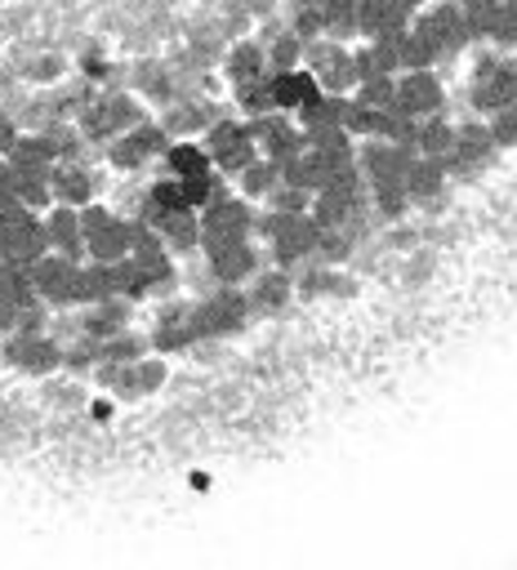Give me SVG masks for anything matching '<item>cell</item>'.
Returning <instances> with one entry per match:
<instances>
[{
    "label": "cell",
    "instance_id": "cell-1",
    "mask_svg": "<svg viewBox=\"0 0 517 570\" xmlns=\"http://www.w3.org/2000/svg\"><path fill=\"white\" fill-rule=\"evenodd\" d=\"M250 313H254V308H250V295H241L236 285H219V291H210L201 304H192L196 344H201V339H223V335L245 330Z\"/></svg>",
    "mask_w": 517,
    "mask_h": 570
},
{
    "label": "cell",
    "instance_id": "cell-2",
    "mask_svg": "<svg viewBox=\"0 0 517 570\" xmlns=\"http://www.w3.org/2000/svg\"><path fill=\"white\" fill-rule=\"evenodd\" d=\"M517 103V63L499 54H481L473 68V108L477 116H495L499 108Z\"/></svg>",
    "mask_w": 517,
    "mask_h": 570
},
{
    "label": "cell",
    "instance_id": "cell-3",
    "mask_svg": "<svg viewBox=\"0 0 517 570\" xmlns=\"http://www.w3.org/2000/svg\"><path fill=\"white\" fill-rule=\"evenodd\" d=\"M205 250V267L214 276V285H241V281H254L258 272V250L250 236H227V241H201Z\"/></svg>",
    "mask_w": 517,
    "mask_h": 570
},
{
    "label": "cell",
    "instance_id": "cell-4",
    "mask_svg": "<svg viewBox=\"0 0 517 570\" xmlns=\"http://www.w3.org/2000/svg\"><path fill=\"white\" fill-rule=\"evenodd\" d=\"M258 223V214L250 210L245 196H232L227 187L214 192V201L201 210V227H205V241H227V236H250Z\"/></svg>",
    "mask_w": 517,
    "mask_h": 570
},
{
    "label": "cell",
    "instance_id": "cell-5",
    "mask_svg": "<svg viewBox=\"0 0 517 570\" xmlns=\"http://www.w3.org/2000/svg\"><path fill=\"white\" fill-rule=\"evenodd\" d=\"M410 28H419L433 45H437V54L442 59H455L473 37H468V19H464V10L455 6V0H442V6H433V10H424V14H415V23Z\"/></svg>",
    "mask_w": 517,
    "mask_h": 570
},
{
    "label": "cell",
    "instance_id": "cell-6",
    "mask_svg": "<svg viewBox=\"0 0 517 570\" xmlns=\"http://www.w3.org/2000/svg\"><path fill=\"white\" fill-rule=\"evenodd\" d=\"M250 134H254L258 152H264L268 161H277V165L295 161V156L308 147V143H304V130H300V121H295V116H286V112H268V116L250 121Z\"/></svg>",
    "mask_w": 517,
    "mask_h": 570
},
{
    "label": "cell",
    "instance_id": "cell-7",
    "mask_svg": "<svg viewBox=\"0 0 517 570\" xmlns=\"http://www.w3.org/2000/svg\"><path fill=\"white\" fill-rule=\"evenodd\" d=\"M77 272L81 263L68 258V254H45L37 267H32V285H37V299L50 304V308H68L77 304Z\"/></svg>",
    "mask_w": 517,
    "mask_h": 570
},
{
    "label": "cell",
    "instance_id": "cell-8",
    "mask_svg": "<svg viewBox=\"0 0 517 570\" xmlns=\"http://www.w3.org/2000/svg\"><path fill=\"white\" fill-rule=\"evenodd\" d=\"M393 108L402 116H410V121L442 116L446 112V90H442L437 72H402L397 77V103Z\"/></svg>",
    "mask_w": 517,
    "mask_h": 570
},
{
    "label": "cell",
    "instance_id": "cell-9",
    "mask_svg": "<svg viewBox=\"0 0 517 570\" xmlns=\"http://www.w3.org/2000/svg\"><path fill=\"white\" fill-rule=\"evenodd\" d=\"M6 362L23 375H54L63 366V344L54 335H14L6 344Z\"/></svg>",
    "mask_w": 517,
    "mask_h": 570
},
{
    "label": "cell",
    "instance_id": "cell-10",
    "mask_svg": "<svg viewBox=\"0 0 517 570\" xmlns=\"http://www.w3.org/2000/svg\"><path fill=\"white\" fill-rule=\"evenodd\" d=\"M495 152H499V147H495V139H490V125H481V121L455 125V147H450V156H446V174H450V170H455V174H473V170H481Z\"/></svg>",
    "mask_w": 517,
    "mask_h": 570
},
{
    "label": "cell",
    "instance_id": "cell-11",
    "mask_svg": "<svg viewBox=\"0 0 517 570\" xmlns=\"http://www.w3.org/2000/svg\"><path fill=\"white\" fill-rule=\"evenodd\" d=\"M50 187H54V205H72V210H85L94 205V192H99V174L81 161H59L54 174H50Z\"/></svg>",
    "mask_w": 517,
    "mask_h": 570
},
{
    "label": "cell",
    "instance_id": "cell-12",
    "mask_svg": "<svg viewBox=\"0 0 517 570\" xmlns=\"http://www.w3.org/2000/svg\"><path fill=\"white\" fill-rule=\"evenodd\" d=\"M41 227H45V241H50V250L54 254H68V258H85V236H81V210H72V205H50L45 210V218H41Z\"/></svg>",
    "mask_w": 517,
    "mask_h": 570
},
{
    "label": "cell",
    "instance_id": "cell-13",
    "mask_svg": "<svg viewBox=\"0 0 517 570\" xmlns=\"http://www.w3.org/2000/svg\"><path fill=\"white\" fill-rule=\"evenodd\" d=\"M357 23H362V37L366 41H379V37H397L415 23V14H406L397 0H357Z\"/></svg>",
    "mask_w": 517,
    "mask_h": 570
},
{
    "label": "cell",
    "instance_id": "cell-14",
    "mask_svg": "<svg viewBox=\"0 0 517 570\" xmlns=\"http://www.w3.org/2000/svg\"><path fill=\"white\" fill-rule=\"evenodd\" d=\"M187 210V201H183V187H179V179H156L143 196H139V214L134 218H143V223H152L156 232L174 218V214H183Z\"/></svg>",
    "mask_w": 517,
    "mask_h": 570
},
{
    "label": "cell",
    "instance_id": "cell-15",
    "mask_svg": "<svg viewBox=\"0 0 517 570\" xmlns=\"http://www.w3.org/2000/svg\"><path fill=\"white\" fill-rule=\"evenodd\" d=\"M268 81H273V108H277V112H286V116H295L313 94H322V85H317V77H313L308 68L273 72Z\"/></svg>",
    "mask_w": 517,
    "mask_h": 570
},
{
    "label": "cell",
    "instance_id": "cell-16",
    "mask_svg": "<svg viewBox=\"0 0 517 570\" xmlns=\"http://www.w3.org/2000/svg\"><path fill=\"white\" fill-rule=\"evenodd\" d=\"M295 295V276L282 272V267H268V272H258L254 285H250V308L254 313H282Z\"/></svg>",
    "mask_w": 517,
    "mask_h": 570
},
{
    "label": "cell",
    "instance_id": "cell-17",
    "mask_svg": "<svg viewBox=\"0 0 517 570\" xmlns=\"http://www.w3.org/2000/svg\"><path fill=\"white\" fill-rule=\"evenodd\" d=\"M223 77L232 85H245V81H258L268 77V50L258 41H232L227 54H223Z\"/></svg>",
    "mask_w": 517,
    "mask_h": 570
},
{
    "label": "cell",
    "instance_id": "cell-18",
    "mask_svg": "<svg viewBox=\"0 0 517 570\" xmlns=\"http://www.w3.org/2000/svg\"><path fill=\"white\" fill-rule=\"evenodd\" d=\"M134 90L148 99V103H161V108H170V103H179V85H174V72L165 68V63H156V59H143L139 68H134Z\"/></svg>",
    "mask_w": 517,
    "mask_h": 570
},
{
    "label": "cell",
    "instance_id": "cell-19",
    "mask_svg": "<svg viewBox=\"0 0 517 570\" xmlns=\"http://www.w3.org/2000/svg\"><path fill=\"white\" fill-rule=\"evenodd\" d=\"M406 192H410V201H437L446 192V161L415 156L406 170Z\"/></svg>",
    "mask_w": 517,
    "mask_h": 570
},
{
    "label": "cell",
    "instance_id": "cell-20",
    "mask_svg": "<svg viewBox=\"0 0 517 570\" xmlns=\"http://www.w3.org/2000/svg\"><path fill=\"white\" fill-rule=\"evenodd\" d=\"M108 299H116V285H112V267L108 263H81V272H77V304L81 308H99V304H108Z\"/></svg>",
    "mask_w": 517,
    "mask_h": 570
},
{
    "label": "cell",
    "instance_id": "cell-21",
    "mask_svg": "<svg viewBox=\"0 0 517 570\" xmlns=\"http://www.w3.org/2000/svg\"><path fill=\"white\" fill-rule=\"evenodd\" d=\"M99 103H103V116H108V130H112V134H130V130H139V125L148 121V112H143V99H139V94L108 90Z\"/></svg>",
    "mask_w": 517,
    "mask_h": 570
},
{
    "label": "cell",
    "instance_id": "cell-22",
    "mask_svg": "<svg viewBox=\"0 0 517 570\" xmlns=\"http://www.w3.org/2000/svg\"><path fill=\"white\" fill-rule=\"evenodd\" d=\"M245 143H254L250 121H232V116H219V121L201 134V147L210 152V161H219V156H227V152H236V147H245Z\"/></svg>",
    "mask_w": 517,
    "mask_h": 570
},
{
    "label": "cell",
    "instance_id": "cell-23",
    "mask_svg": "<svg viewBox=\"0 0 517 570\" xmlns=\"http://www.w3.org/2000/svg\"><path fill=\"white\" fill-rule=\"evenodd\" d=\"M161 165L170 170V179H192V174H210L214 170L210 152L201 143H192V139H174L170 152L161 156Z\"/></svg>",
    "mask_w": 517,
    "mask_h": 570
},
{
    "label": "cell",
    "instance_id": "cell-24",
    "mask_svg": "<svg viewBox=\"0 0 517 570\" xmlns=\"http://www.w3.org/2000/svg\"><path fill=\"white\" fill-rule=\"evenodd\" d=\"M236 187H241L245 201H268V196L282 187V165L268 161V156H258V161L236 179Z\"/></svg>",
    "mask_w": 517,
    "mask_h": 570
},
{
    "label": "cell",
    "instance_id": "cell-25",
    "mask_svg": "<svg viewBox=\"0 0 517 570\" xmlns=\"http://www.w3.org/2000/svg\"><path fill=\"white\" fill-rule=\"evenodd\" d=\"M450 147H455V125L446 121V112H442V116L419 121V130H415V152H419V156H437V161H446V156H450Z\"/></svg>",
    "mask_w": 517,
    "mask_h": 570
},
{
    "label": "cell",
    "instance_id": "cell-26",
    "mask_svg": "<svg viewBox=\"0 0 517 570\" xmlns=\"http://www.w3.org/2000/svg\"><path fill=\"white\" fill-rule=\"evenodd\" d=\"M161 241H165L174 254H196V245L205 241L201 214H196V210H183V214H174V218L161 227Z\"/></svg>",
    "mask_w": 517,
    "mask_h": 570
},
{
    "label": "cell",
    "instance_id": "cell-27",
    "mask_svg": "<svg viewBox=\"0 0 517 570\" xmlns=\"http://www.w3.org/2000/svg\"><path fill=\"white\" fill-rule=\"evenodd\" d=\"M322 23H326V37L348 45L353 37H362V23H357V0H322Z\"/></svg>",
    "mask_w": 517,
    "mask_h": 570
},
{
    "label": "cell",
    "instance_id": "cell-28",
    "mask_svg": "<svg viewBox=\"0 0 517 570\" xmlns=\"http://www.w3.org/2000/svg\"><path fill=\"white\" fill-rule=\"evenodd\" d=\"M232 99H236V108H241L245 121H258V116L277 112V108H273V81H268V77L245 81V85H232Z\"/></svg>",
    "mask_w": 517,
    "mask_h": 570
},
{
    "label": "cell",
    "instance_id": "cell-29",
    "mask_svg": "<svg viewBox=\"0 0 517 570\" xmlns=\"http://www.w3.org/2000/svg\"><path fill=\"white\" fill-rule=\"evenodd\" d=\"M437 63H442L437 45L419 28H406V37H402V72H433Z\"/></svg>",
    "mask_w": 517,
    "mask_h": 570
},
{
    "label": "cell",
    "instance_id": "cell-30",
    "mask_svg": "<svg viewBox=\"0 0 517 570\" xmlns=\"http://www.w3.org/2000/svg\"><path fill=\"white\" fill-rule=\"evenodd\" d=\"M264 50H268V77H273V72H295V68H304V41H300L291 28H286L282 37H273Z\"/></svg>",
    "mask_w": 517,
    "mask_h": 570
},
{
    "label": "cell",
    "instance_id": "cell-31",
    "mask_svg": "<svg viewBox=\"0 0 517 570\" xmlns=\"http://www.w3.org/2000/svg\"><path fill=\"white\" fill-rule=\"evenodd\" d=\"M148 339L143 335H134V330H121V335H112V339H103V362H116V366H134V362H143L148 357Z\"/></svg>",
    "mask_w": 517,
    "mask_h": 570
},
{
    "label": "cell",
    "instance_id": "cell-32",
    "mask_svg": "<svg viewBox=\"0 0 517 570\" xmlns=\"http://www.w3.org/2000/svg\"><path fill=\"white\" fill-rule=\"evenodd\" d=\"M108 161H112V170H121V174H134V170L148 165V156L139 152V143H134L130 134H116V139L108 143Z\"/></svg>",
    "mask_w": 517,
    "mask_h": 570
},
{
    "label": "cell",
    "instance_id": "cell-33",
    "mask_svg": "<svg viewBox=\"0 0 517 570\" xmlns=\"http://www.w3.org/2000/svg\"><path fill=\"white\" fill-rule=\"evenodd\" d=\"M250 23H254V14L245 10V0H223V10H219V23H214V28L223 32V41H232V37L241 41V32H245Z\"/></svg>",
    "mask_w": 517,
    "mask_h": 570
},
{
    "label": "cell",
    "instance_id": "cell-34",
    "mask_svg": "<svg viewBox=\"0 0 517 570\" xmlns=\"http://www.w3.org/2000/svg\"><path fill=\"white\" fill-rule=\"evenodd\" d=\"M499 50H517V0H499L495 10V37H490Z\"/></svg>",
    "mask_w": 517,
    "mask_h": 570
},
{
    "label": "cell",
    "instance_id": "cell-35",
    "mask_svg": "<svg viewBox=\"0 0 517 570\" xmlns=\"http://www.w3.org/2000/svg\"><path fill=\"white\" fill-rule=\"evenodd\" d=\"M134 379H139V393H143V397H148V393H161V384L170 379L165 357H143V362H134Z\"/></svg>",
    "mask_w": 517,
    "mask_h": 570
},
{
    "label": "cell",
    "instance_id": "cell-36",
    "mask_svg": "<svg viewBox=\"0 0 517 570\" xmlns=\"http://www.w3.org/2000/svg\"><path fill=\"white\" fill-rule=\"evenodd\" d=\"M63 68H68V63H63L59 54H37V59H28V63H23V72H19V77L41 81V85H54V81L63 77Z\"/></svg>",
    "mask_w": 517,
    "mask_h": 570
},
{
    "label": "cell",
    "instance_id": "cell-37",
    "mask_svg": "<svg viewBox=\"0 0 517 570\" xmlns=\"http://www.w3.org/2000/svg\"><path fill=\"white\" fill-rule=\"evenodd\" d=\"M486 125H490L495 147H517V103L513 108H499L495 116H486Z\"/></svg>",
    "mask_w": 517,
    "mask_h": 570
},
{
    "label": "cell",
    "instance_id": "cell-38",
    "mask_svg": "<svg viewBox=\"0 0 517 570\" xmlns=\"http://www.w3.org/2000/svg\"><path fill=\"white\" fill-rule=\"evenodd\" d=\"M19 139H23V130H19V121L0 108V161H10V152L19 147Z\"/></svg>",
    "mask_w": 517,
    "mask_h": 570
},
{
    "label": "cell",
    "instance_id": "cell-39",
    "mask_svg": "<svg viewBox=\"0 0 517 570\" xmlns=\"http://www.w3.org/2000/svg\"><path fill=\"white\" fill-rule=\"evenodd\" d=\"M245 10L254 19H268V14H277V0H245Z\"/></svg>",
    "mask_w": 517,
    "mask_h": 570
},
{
    "label": "cell",
    "instance_id": "cell-40",
    "mask_svg": "<svg viewBox=\"0 0 517 570\" xmlns=\"http://www.w3.org/2000/svg\"><path fill=\"white\" fill-rule=\"evenodd\" d=\"M455 6H459L464 14H481V10H495L499 0H455Z\"/></svg>",
    "mask_w": 517,
    "mask_h": 570
}]
</instances>
